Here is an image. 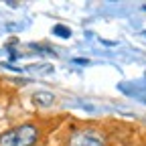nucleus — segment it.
I'll use <instances>...</instances> for the list:
<instances>
[{"label":"nucleus","instance_id":"2","mask_svg":"<svg viewBox=\"0 0 146 146\" xmlns=\"http://www.w3.org/2000/svg\"><path fill=\"white\" fill-rule=\"evenodd\" d=\"M69 146H104V138L91 130H77L69 136Z\"/></svg>","mask_w":146,"mask_h":146},{"label":"nucleus","instance_id":"3","mask_svg":"<svg viewBox=\"0 0 146 146\" xmlns=\"http://www.w3.org/2000/svg\"><path fill=\"white\" fill-rule=\"evenodd\" d=\"M53 100H55V98H53L51 94H35V96H33V102L39 104V106H51Z\"/></svg>","mask_w":146,"mask_h":146},{"label":"nucleus","instance_id":"1","mask_svg":"<svg viewBox=\"0 0 146 146\" xmlns=\"http://www.w3.org/2000/svg\"><path fill=\"white\" fill-rule=\"evenodd\" d=\"M36 140H39V128L33 124H23L0 134V146H35Z\"/></svg>","mask_w":146,"mask_h":146}]
</instances>
